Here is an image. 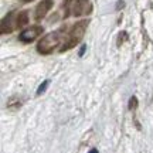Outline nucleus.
<instances>
[{"mask_svg":"<svg viewBox=\"0 0 153 153\" xmlns=\"http://www.w3.org/2000/svg\"><path fill=\"white\" fill-rule=\"evenodd\" d=\"M65 30H67V27H61V28H58V30L53 31V33H48L47 36H44L37 44V51L43 55L51 54V53L62 43Z\"/></svg>","mask_w":153,"mask_h":153,"instance_id":"nucleus-1","label":"nucleus"},{"mask_svg":"<svg viewBox=\"0 0 153 153\" xmlns=\"http://www.w3.org/2000/svg\"><path fill=\"white\" fill-rule=\"evenodd\" d=\"M88 24H89V20H81V22L75 23V24L72 26L71 30H70V33H68L67 40L62 43V45H61V48H60L61 53H64L67 50L74 48L76 44L81 41L82 37H84V34H85V31H87Z\"/></svg>","mask_w":153,"mask_h":153,"instance_id":"nucleus-2","label":"nucleus"},{"mask_svg":"<svg viewBox=\"0 0 153 153\" xmlns=\"http://www.w3.org/2000/svg\"><path fill=\"white\" fill-rule=\"evenodd\" d=\"M92 11V4L89 0H74L71 4V13L75 17L87 16Z\"/></svg>","mask_w":153,"mask_h":153,"instance_id":"nucleus-3","label":"nucleus"},{"mask_svg":"<svg viewBox=\"0 0 153 153\" xmlns=\"http://www.w3.org/2000/svg\"><path fill=\"white\" fill-rule=\"evenodd\" d=\"M43 33V27L41 26H31V27L23 30L22 33L19 34V40L22 43H31L37 37H40Z\"/></svg>","mask_w":153,"mask_h":153,"instance_id":"nucleus-4","label":"nucleus"},{"mask_svg":"<svg viewBox=\"0 0 153 153\" xmlns=\"http://www.w3.org/2000/svg\"><path fill=\"white\" fill-rule=\"evenodd\" d=\"M53 6H54V1H53V0H41L37 4V7H36L34 19H36L37 22L43 20L44 17L47 16V13L53 9Z\"/></svg>","mask_w":153,"mask_h":153,"instance_id":"nucleus-5","label":"nucleus"},{"mask_svg":"<svg viewBox=\"0 0 153 153\" xmlns=\"http://www.w3.org/2000/svg\"><path fill=\"white\" fill-rule=\"evenodd\" d=\"M13 17H14V13H13V11H11V13H9L7 16L3 17V20H1V27H0L1 34L11 33V31L14 30V27H16V26H13Z\"/></svg>","mask_w":153,"mask_h":153,"instance_id":"nucleus-6","label":"nucleus"},{"mask_svg":"<svg viewBox=\"0 0 153 153\" xmlns=\"http://www.w3.org/2000/svg\"><path fill=\"white\" fill-rule=\"evenodd\" d=\"M28 23V11H20L16 17V26L17 27H24Z\"/></svg>","mask_w":153,"mask_h":153,"instance_id":"nucleus-7","label":"nucleus"},{"mask_svg":"<svg viewBox=\"0 0 153 153\" xmlns=\"http://www.w3.org/2000/svg\"><path fill=\"white\" fill-rule=\"evenodd\" d=\"M48 84H50V81H48V79H45V81H44L43 84L38 87V89H37V92H36V94H37V95L44 94V91H45V89H47V87H48Z\"/></svg>","mask_w":153,"mask_h":153,"instance_id":"nucleus-8","label":"nucleus"},{"mask_svg":"<svg viewBox=\"0 0 153 153\" xmlns=\"http://www.w3.org/2000/svg\"><path fill=\"white\" fill-rule=\"evenodd\" d=\"M137 98L136 97H132L131 99H129V109L131 111H135V109H137Z\"/></svg>","mask_w":153,"mask_h":153,"instance_id":"nucleus-9","label":"nucleus"},{"mask_svg":"<svg viewBox=\"0 0 153 153\" xmlns=\"http://www.w3.org/2000/svg\"><path fill=\"white\" fill-rule=\"evenodd\" d=\"M123 6V1H118V9H120Z\"/></svg>","mask_w":153,"mask_h":153,"instance_id":"nucleus-10","label":"nucleus"},{"mask_svg":"<svg viewBox=\"0 0 153 153\" xmlns=\"http://www.w3.org/2000/svg\"><path fill=\"white\" fill-rule=\"evenodd\" d=\"M89 153H98V150H97V149H91V150H89Z\"/></svg>","mask_w":153,"mask_h":153,"instance_id":"nucleus-11","label":"nucleus"},{"mask_svg":"<svg viewBox=\"0 0 153 153\" xmlns=\"http://www.w3.org/2000/svg\"><path fill=\"white\" fill-rule=\"evenodd\" d=\"M23 3H30V1H34V0H22Z\"/></svg>","mask_w":153,"mask_h":153,"instance_id":"nucleus-12","label":"nucleus"}]
</instances>
